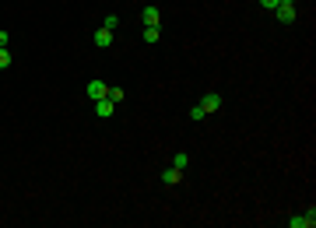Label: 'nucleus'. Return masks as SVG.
I'll use <instances>...</instances> for the list:
<instances>
[{"mask_svg":"<svg viewBox=\"0 0 316 228\" xmlns=\"http://www.w3.org/2000/svg\"><path fill=\"white\" fill-rule=\"evenodd\" d=\"M106 95H109L106 81H88V98H106Z\"/></svg>","mask_w":316,"mask_h":228,"instance_id":"4","label":"nucleus"},{"mask_svg":"<svg viewBox=\"0 0 316 228\" xmlns=\"http://www.w3.org/2000/svg\"><path fill=\"white\" fill-rule=\"evenodd\" d=\"M274 14H277V21H281V25H292V21H295V4H277Z\"/></svg>","mask_w":316,"mask_h":228,"instance_id":"2","label":"nucleus"},{"mask_svg":"<svg viewBox=\"0 0 316 228\" xmlns=\"http://www.w3.org/2000/svg\"><path fill=\"white\" fill-rule=\"evenodd\" d=\"M204 116H207V113H204V109H200V102H197V106H194V109H190V119H194V123H200V119H204Z\"/></svg>","mask_w":316,"mask_h":228,"instance_id":"12","label":"nucleus"},{"mask_svg":"<svg viewBox=\"0 0 316 228\" xmlns=\"http://www.w3.org/2000/svg\"><path fill=\"white\" fill-rule=\"evenodd\" d=\"M95 46H99V49H109V46H113V32H109V28H99V32H95Z\"/></svg>","mask_w":316,"mask_h":228,"instance_id":"8","label":"nucleus"},{"mask_svg":"<svg viewBox=\"0 0 316 228\" xmlns=\"http://www.w3.org/2000/svg\"><path fill=\"white\" fill-rule=\"evenodd\" d=\"M113 106H116V102H113L109 95H106V98H95V113H99L102 119H106V116H113Z\"/></svg>","mask_w":316,"mask_h":228,"instance_id":"5","label":"nucleus"},{"mask_svg":"<svg viewBox=\"0 0 316 228\" xmlns=\"http://www.w3.org/2000/svg\"><path fill=\"white\" fill-rule=\"evenodd\" d=\"M172 165H176V169H186V165H190V154H186V151H179L176 158H172Z\"/></svg>","mask_w":316,"mask_h":228,"instance_id":"10","label":"nucleus"},{"mask_svg":"<svg viewBox=\"0 0 316 228\" xmlns=\"http://www.w3.org/2000/svg\"><path fill=\"white\" fill-rule=\"evenodd\" d=\"M109 98H113V102H123L127 92H123V88H109Z\"/></svg>","mask_w":316,"mask_h":228,"instance_id":"13","label":"nucleus"},{"mask_svg":"<svg viewBox=\"0 0 316 228\" xmlns=\"http://www.w3.org/2000/svg\"><path fill=\"white\" fill-rule=\"evenodd\" d=\"M141 21H144V25H158V21H162V14H158L155 4H148V7L141 11Z\"/></svg>","mask_w":316,"mask_h":228,"instance_id":"6","label":"nucleus"},{"mask_svg":"<svg viewBox=\"0 0 316 228\" xmlns=\"http://www.w3.org/2000/svg\"><path fill=\"white\" fill-rule=\"evenodd\" d=\"M200 109H204V113H218V109H221V95H218V92H207V95L200 98Z\"/></svg>","mask_w":316,"mask_h":228,"instance_id":"3","label":"nucleus"},{"mask_svg":"<svg viewBox=\"0 0 316 228\" xmlns=\"http://www.w3.org/2000/svg\"><path fill=\"white\" fill-rule=\"evenodd\" d=\"M316 225V211L309 207L306 214H295V218H288V228H313Z\"/></svg>","mask_w":316,"mask_h":228,"instance_id":"1","label":"nucleus"},{"mask_svg":"<svg viewBox=\"0 0 316 228\" xmlns=\"http://www.w3.org/2000/svg\"><path fill=\"white\" fill-rule=\"evenodd\" d=\"M7 39H11V36H7V32L0 28V46H7Z\"/></svg>","mask_w":316,"mask_h":228,"instance_id":"16","label":"nucleus"},{"mask_svg":"<svg viewBox=\"0 0 316 228\" xmlns=\"http://www.w3.org/2000/svg\"><path fill=\"white\" fill-rule=\"evenodd\" d=\"M116 25H119V18H116V14H109V18L102 21V28H109V32H113V28H116Z\"/></svg>","mask_w":316,"mask_h":228,"instance_id":"14","label":"nucleus"},{"mask_svg":"<svg viewBox=\"0 0 316 228\" xmlns=\"http://www.w3.org/2000/svg\"><path fill=\"white\" fill-rule=\"evenodd\" d=\"M144 42H158V25H144Z\"/></svg>","mask_w":316,"mask_h":228,"instance_id":"9","label":"nucleus"},{"mask_svg":"<svg viewBox=\"0 0 316 228\" xmlns=\"http://www.w3.org/2000/svg\"><path fill=\"white\" fill-rule=\"evenodd\" d=\"M277 4H295V0H277Z\"/></svg>","mask_w":316,"mask_h":228,"instance_id":"17","label":"nucleus"},{"mask_svg":"<svg viewBox=\"0 0 316 228\" xmlns=\"http://www.w3.org/2000/svg\"><path fill=\"white\" fill-rule=\"evenodd\" d=\"M11 67V53H7V46H0V71H7Z\"/></svg>","mask_w":316,"mask_h":228,"instance_id":"11","label":"nucleus"},{"mask_svg":"<svg viewBox=\"0 0 316 228\" xmlns=\"http://www.w3.org/2000/svg\"><path fill=\"white\" fill-rule=\"evenodd\" d=\"M260 4H264L267 11H274V7H277V0H260Z\"/></svg>","mask_w":316,"mask_h":228,"instance_id":"15","label":"nucleus"},{"mask_svg":"<svg viewBox=\"0 0 316 228\" xmlns=\"http://www.w3.org/2000/svg\"><path fill=\"white\" fill-rule=\"evenodd\" d=\"M179 179H183V169H176V165H172V169H165V172H162V183H165V186H176Z\"/></svg>","mask_w":316,"mask_h":228,"instance_id":"7","label":"nucleus"}]
</instances>
